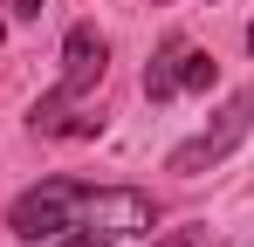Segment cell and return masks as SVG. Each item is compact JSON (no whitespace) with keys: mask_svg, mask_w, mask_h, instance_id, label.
<instances>
[{"mask_svg":"<svg viewBox=\"0 0 254 247\" xmlns=\"http://www.w3.org/2000/svg\"><path fill=\"white\" fill-rule=\"evenodd\" d=\"M158 199L137 185H83V179H42L7 206L14 241H55V234H151Z\"/></svg>","mask_w":254,"mask_h":247,"instance_id":"cell-1","label":"cell"},{"mask_svg":"<svg viewBox=\"0 0 254 247\" xmlns=\"http://www.w3.org/2000/svg\"><path fill=\"white\" fill-rule=\"evenodd\" d=\"M248 130H254V82H248V89H234V96L220 103V117H213L199 137H186V144L172 151L165 172H179V179H199V172H213L220 158H234V151L248 144Z\"/></svg>","mask_w":254,"mask_h":247,"instance_id":"cell-2","label":"cell"},{"mask_svg":"<svg viewBox=\"0 0 254 247\" xmlns=\"http://www.w3.org/2000/svg\"><path fill=\"white\" fill-rule=\"evenodd\" d=\"M220 82V62H213L206 48H192L186 35H172L151 62H144V96L151 103H172L179 89H213Z\"/></svg>","mask_w":254,"mask_h":247,"instance_id":"cell-3","label":"cell"},{"mask_svg":"<svg viewBox=\"0 0 254 247\" xmlns=\"http://www.w3.org/2000/svg\"><path fill=\"white\" fill-rule=\"evenodd\" d=\"M151 247H220V234H206V227H172L165 241H151Z\"/></svg>","mask_w":254,"mask_h":247,"instance_id":"cell-4","label":"cell"},{"mask_svg":"<svg viewBox=\"0 0 254 247\" xmlns=\"http://www.w3.org/2000/svg\"><path fill=\"white\" fill-rule=\"evenodd\" d=\"M0 7H7L14 21H42V7H48V0H0Z\"/></svg>","mask_w":254,"mask_h":247,"instance_id":"cell-5","label":"cell"},{"mask_svg":"<svg viewBox=\"0 0 254 247\" xmlns=\"http://www.w3.org/2000/svg\"><path fill=\"white\" fill-rule=\"evenodd\" d=\"M55 247H110V234H55Z\"/></svg>","mask_w":254,"mask_h":247,"instance_id":"cell-6","label":"cell"},{"mask_svg":"<svg viewBox=\"0 0 254 247\" xmlns=\"http://www.w3.org/2000/svg\"><path fill=\"white\" fill-rule=\"evenodd\" d=\"M248 55H254V21H248Z\"/></svg>","mask_w":254,"mask_h":247,"instance_id":"cell-7","label":"cell"},{"mask_svg":"<svg viewBox=\"0 0 254 247\" xmlns=\"http://www.w3.org/2000/svg\"><path fill=\"white\" fill-rule=\"evenodd\" d=\"M0 41H7V14H0Z\"/></svg>","mask_w":254,"mask_h":247,"instance_id":"cell-8","label":"cell"},{"mask_svg":"<svg viewBox=\"0 0 254 247\" xmlns=\"http://www.w3.org/2000/svg\"><path fill=\"white\" fill-rule=\"evenodd\" d=\"M158 7H165V0H158Z\"/></svg>","mask_w":254,"mask_h":247,"instance_id":"cell-9","label":"cell"}]
</instances>
